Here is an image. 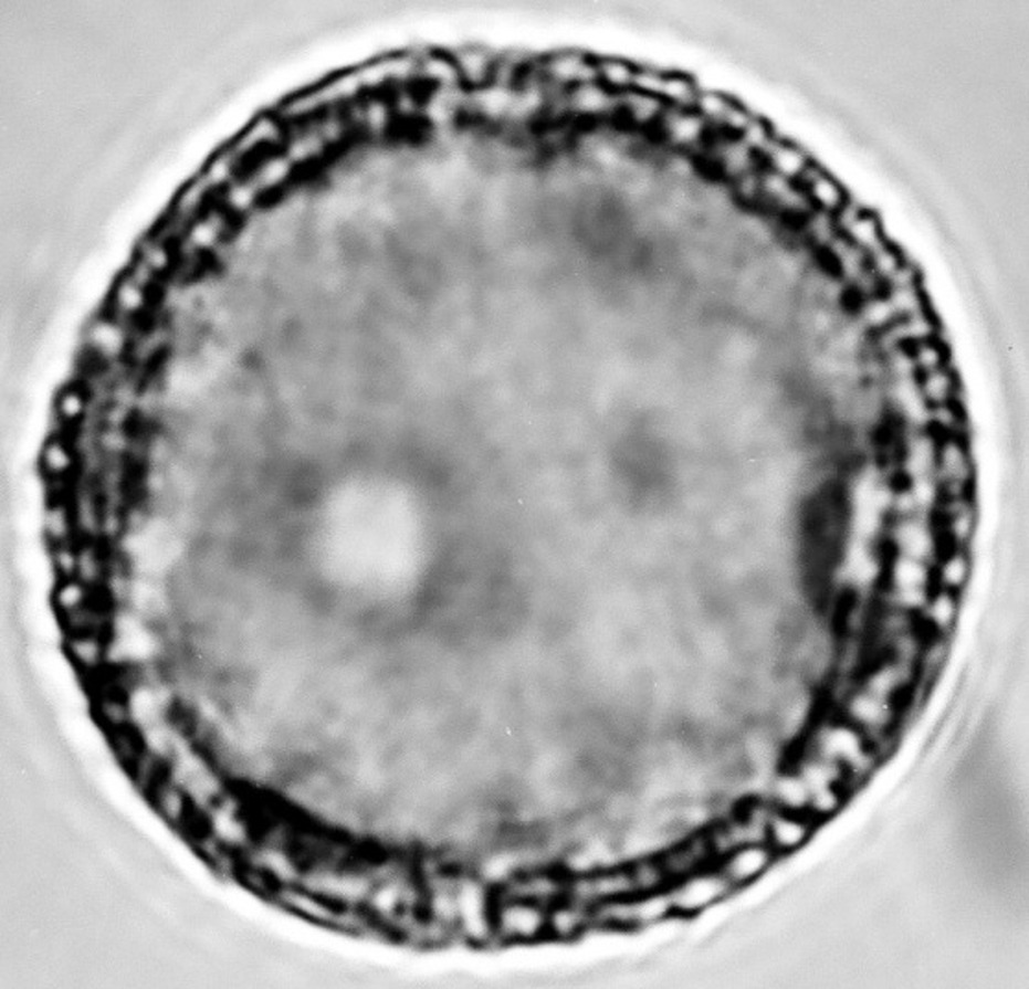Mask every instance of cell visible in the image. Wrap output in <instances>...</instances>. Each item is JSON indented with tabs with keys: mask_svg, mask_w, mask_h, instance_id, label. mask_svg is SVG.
<instances>
[{
	"mask_svg": "<svg viewBox=\"0 0 1029 989\" xmlns=\"http://www.w3.org/2000/svg\"><path fill=\"white\" fill-rule=\"evenodd\" d=\"M799 749L843 771L851 788L858 787L882 759L873 743L836 713L813 722L802 735Z\"/></svg>",
	"mask_w": 1029,
	"mask_h": 989,
	"instance_id": "obj_1",
	"label": "cell"
},
{
	"mask_svg": "<svg viewBox=\"0 0 1029 989\" xmlns=\"http://www.w3.org/2000/svg\"><path fill=\"white\" fill-rule=\"evenodd\" d=\"M550 906L512 890H495L493 939L524 945L550 938Z\"/></svg>",
	"mask_w": 1029,
	"mask_h": 989,
	"instance_id": "obj_2",
	"label": "cell"
},
{
	"mask_svg": "<svg viewBox=\"0 0 1029 989\" xmlns=\"http://www.w3.org/2000/svg\"><path fill=\"white\" fill-rule=\"evenodd\" d=\"M801 228L802 233L807 236V241L810 242L813 248L823 250V252H827L830 244L840 236L834 217H832V214L819 213V211H812V213L808 214L807 219L802 220Z\"/></svg>",
	"mask_w": 1029,
	"mask_h": 989,
	"instance_id": "obj_12",
	"label": "cell"
},
{
	"mask_svg": "<svg viewBox=\"0 0 1029 989\" xmlns=\"http://www.w3.org/2000/svg\"><path fill=\"white\" fill-rule=\"evenodd\" d=\"M904 261L906 259L902 257L901 250L891 242H885L884 246L868 255L869 270L882 281V285L890 281Z\"/></svg>",
	"mask_w": 1029,
	"mask_h": 989,
	"instance_id": "obj_13",
	"label": "cell"
},
{
	"mask_svg": "<svg viewBox=\"0 0 1029 989\" xmlns=\"http://www.w3.org/2000/svg\"><path fill=\"white\" fill-rule=\"evenodd\" d=\"M771 806L783 811L808 812V790L791 766L785 765L769 787Z\"/></svg>",
	"mask_w": 1029,
	"mask_h": 989,
	"instance_id": "obj_10",
	"label": "cell"
},
{
	"mask_svg": "<svg viewBox=\"0 0 1029 989\" xmlns=\"http://www.w3.org/2000/svg\"><path fill=\"white\" fill-rule=\"evenodd\" d=\"M664 892L672 916L697 917L727 899L735 890L714 862L673 878Z\"/></svg>",
	"mask_w": 1029,
	"mask_h": 989,
	"instance_id": "obj_4",
	"label": "cell"
},
{
	"mask_svg": "<svg viewBox=\"0 0 1029 989\" xmlns=\"http://www.w3.org/2000/svg\"><path fill=\"white\" fill-rule=\"evenodd\" d=\"M797 185L805 190L813 211H819V213L834 217L840 211L841 206L849 200L846 187L834 176H830L823 167H819L816 161L808 167L807 172Z\"/></svg>",
	"mask_w": 1029,
	"mask_h": 989,
	"instance_id": "obj_7",
	"label": "cell"
},
{
	"mask_svg": "<svg viewBox=\"0 0 1029 989\" xmlns=\"http://www.w3.org/2000/svg\"><path fill=\"white\" fill-rule=\"evenodd\" d=\"M843 236L865 255H871L888 242L879 214L871 213L868 209L843 231Z\"/></svg>",
	"mask_w": 1029,
	"mask_h": 989,
	"instance_id": "obj_11",
	"label": "cell"
},
{
	"mask_svg": "<svg viewBox=\"0 0 1029 989\" xmlns=\"http://www.w3.org/2000/svg\"><path fill=\"white\" fill-rule=\"evenodd\" d=\"M493 906L495 890L485 878L468 872L454 877V912L456 938L469 944H487L493 939Z\"/></svg>",
	"mask_w": 1029,
	"mask_h": 989,
	"instance_id": "obj_3",
	"label": "cell"
},
{
	"mask_svg": "<svg viewBox=\"0 0 1029 989\" xmlns=\"http://www.w3.org/2000/svg\"><path fill=\"white\" fill-rule=\"evenodd\" d=\"M731 185L735 189L736 198L742 203L752 206V208H760V203H763V167L744 173L742 178L736 179Z\"/></svg>",
	"mask_w": 1029,
	"mask_h": 989,
	"instance_id": "obj_15",
	"label": "cell"
},
{
	"mask_svg": "<svg viewBox=\"0 0 1029 989\" xmlns=\"http://www.w3.org/2000/svg\"><path fill=\"white\" fill-rule=\"evenodd\" d=\"M760 159L766 170L796 185L801 181L808 167L813 162L812 156L807 150H802L801 146L791 140L780 139V137L771 143Z\"/></svg>",
	"mask_w": 1029,
	"mask_h": 989,
	"instance_id": "obj_9",
	"label": "cell"
},
{
	"mask_svg": "<svg viewBox=\"0 0 1029 989\" xmlns=\"http://www.w3.org/2000/svg\"><path fill=\"white\" fill-rule=\"evenodd\" d=\"M821 823L808 812L783 811L774 807L766 820V844L779 859L794 855L812 840Z\"/></svg>",
	"mask_w": 1029,
	"mask_h": 989,
	"instance_id": "obj_6",
	"label": "cell"
},
{
	"mask_svg": "<svg viewBox=\"0 0 1029 989\" xmlns=\"http://www.w3.org/2000/svg\"><path fill=\"white\" fill-rule=\"evenodd\" d=\"M777 861L779 856L766 842H749L725 851L718 856L716 866L736 892L760 881Z\"/></svg>",
	"mask_w": 1029,
	"mask_h": 989,
	"instance_id": "obj_5",
	"label": "cell"
},
{
	"mask_svg": "<svg viewBox=\"0 0 1029 989\" xmlns=\"http://www.w3.org/2000/svg\"><path fill=\"white\" fill-rule=\"evenodd\" d=\"M738 139H741L753 154L763 157L764 151L768 150L771 143L777 139V135H775L774 129H771V126H769L764 118L753 115L752 123L747 124L746 129L738 135Z\"/></svg>",
	"mask_w": 1029,
	"mask_h": 989,
	"instance_id": "obj_14",
	"label": "cell"
},
{
	"mask_svg": "<svg viewBox=\"0 0 1029 989\" xmlns=\"http://www.w3.org/2000/svg\"><path fill=\"white\" fill-rule=\"evenodd\" d=\"M713 161L727 181H736L744 173L763 167V159L753 154L738 137L720 135L713 145Z\"/></svg>",
	"mask_w": 1029,
	"mask_h": 989,
	"instance_id": "obj_8",
	"label": "cell"
}]
</instances>
